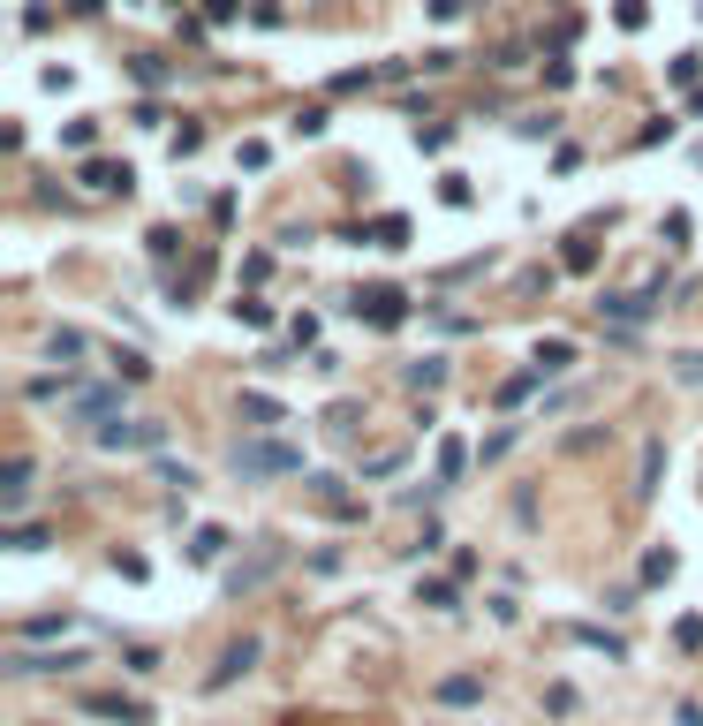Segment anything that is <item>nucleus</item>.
Returning <instances> with one entry per match:
<instances>
[{
	"instance_id": "nucleus-5",
	"label": "nucleus",
	"mask_w": 703,
	"mask_h": 726,
	"mask_svg": "<svg viewBox=\"0 0 703 726\" xmlns=\"http://www.w3.org/2000/svg\"><path fill=\"white\" fill-rule=\"evenodd\" d=\"M84 711H99V719H121V726H152V711H144L137 696H91Z\"/></svg>"
},
{
	"instance_id": "nucleus-11",
	"label": "nucleus",
	"mask_w": 703,
	"mask_h": 726,
	"mask_svg": "<svg viewBox=\"0 0 703 726\" xmlns=\"http://www.w3.org/2000/svg\"><path fill=\"white\" fill-rule=\"evenodd\" d=\"M673 575V553H643V583H666Z\"/></svg>"
},
{
	"instance_id": "nucleus-2",
	"label": "nucleus",
	"mask_w": 703,
	"mask_h": 726,
	"mask_svg": "<svg viewBox=\"0 0 703 726\" xmlns=\"http://www.w3.org/2000/svg\"><path fill=\"white\" fill-rule=\"evenodd\" d=\"M76 666H84L76 651H53V658H38V651H16V658H8V674H16V681H31V674H76Z\"/></svg>"
},
{
	"instance_id": "nucleus-7",
	"label": "nucleus",
	"mask_w": 703,
	"mask_h": 726,
	"mask_svg": "<svg viewBox=\"0 0 703 726\" xmlns=\"http://www.w3.org/2000/svg\"><path fill=\"white\" fill-rule=\"evenodd\" d=\"M220 553H227V530H197V537H189V560H197V568L220 560Z\"/></svg>"
},
{
	"instance_id": "nucleus-9",
	"label": "nucleus",
	"mask_w": 703,
	"mask_h": 726,
	"mask_svg": "<svg viewBox=\"0 0 703 726\" xmlns=\"http://www.w3.org/2000/svg\"><path fill=\"white\" fill-rule=\"evenodd\" d=\"M61 628H76V613H38V621L23 628V636H61Z\"/></svg>"
},
{
	"instance_id": "nucleus-1",
	"label": "nucleus",
	"mask_w": 703,
	"mask_h": 726,
	"mask_svg": "<svg viewBox=\"0 0 703 726\" xmlns=\"http://www.w3.org/2000/svg\"><path fill=\"white\" fill-rule=\"evenodd\" d=\"M227 462H235V477H280V469H303V454H295V447H265V439H250V447H235Z\"/></svg>"
},
{
	"instance_id": "nucleus-6",
	"label": "nucleus",
	"mask_w": 703,
	"mask_h": 726,
	"mask_svg": "<svg viewBox=\"0 0 703 726\" xmlns=\"http://www.w3.org/2000/svg\"><path fill=\"white\" fill-rule=\"evenodd\" d=\"M477 696H484V681H477V674H446V681H439V704H454V711L477 704Z\"/></svg>"
},
{
	"instance_id": "nucleus-8",
	"label": "nucleus",
	"mask_w": 703,
	"mask_h": 726,
	"mask_svg": "<svg viewBox=\"0 0 703 726\" xmlns=\"http://www.w3.org/2000/svg\"><path fill=\"white\" fill-rule=\"evenodd\" d=\"M416 598H424L431 613H454V583H439V575H431V583H416Z\"/></svg>"
},
{
	"instance_id": "nucleus-12",
	"label": "nucleus",
	"mask_w": 703,
	"mask_h": 726,
	"mask_svg": "<svg viewBox=\"0 0 703 726\" xmlns=\"http://www.w3.org/2000/svg\"><path fill=\"white\" fill-rule=\"evenodd\" d=\"M673 726H703V704H673Z\"/></svg>"
},
{
	"instance_id": "nucleus-3",
	"label": "nucleus",
	"mask_w": 703,
	"mask_h": 726,
	"mask_svg": "<svg viewBox=\"0 0 703 726\" xmlns=\"http://www.w3.org/2000/svg\"><path fill=\"white\" fill-rule=\"evenodd\" d=\"M250 666H258V636L227 643V651H220V666H212V689H227V681H235V674H250Z\"/></svg>"
},
{
	"instance_id": "nucleus-10",
	"label": "nucleus",
	"mask_w": 703,
	"mask_h": 726,
	"mask_svg": "<svg viewBox=\"0 0 703 726\" xmlns=\"http://www.w3.org/2000/svg\"><path fill=\"white\" fill-rule=\"evenodd\" d=\"M567 356H575L567 341H545V348H537V371H567Z\"/></svg>"
},
{
	"instance_id": "nucleus-4",
	"label": "nucleus",
	"mask_w": 703,
	"mask_h": 726,
	"mask_svg": "<svg viewBox=\"0 0 703 726\" xmlns=\"http://www.w3.org/2000/svg\"><path fill=\"white\" fill-rule=\"evenodd\" d=\"M159 439H167V424H106V432H99V447H159Z\"/></svg>"
}]
</instances>
